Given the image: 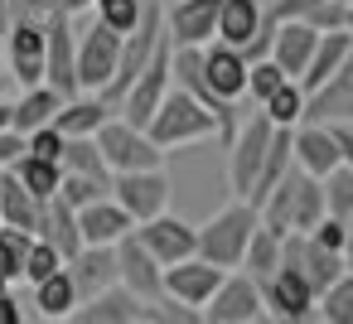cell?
Wrapping results in <instances>:
<instances>
[{
  "instance_id": "obj_1",
  "label": "cell",
  "mask_w": 353,
  "mask_h": 324,
  "mask_svg": "<svg viewBox=\"0 0 353 324\" xmlns=\"http://www.w3.org/2000/svg\"><path fill=\"white\" fill-rule=\"evenodd\" d=\"M319 218H324V184L300 165H290L276 179V189L261 199V223L281 237L285 232H310Z\"/></svg>"
},
{
  "instance_id": "obj_2",
  "label": "cell",
  "mask_w": 353,
  "mask_h": 324,
  "mask_svg": "<svg viewBox=\"0 0 353 324\" xmlns=\"http://www.w3.org/2000/svg\"><path fill=\"white\" fill-rule=\"evenodd\" d=\"M256 227H261V208H256L252 199L232 194V203L218 208V213L199 227V256H208V261L223 266V271H237Z\"/></svg>"
},
{
  "instance_id": "obj_3",
  "label": "cell",
  "mask_w": 353,
  "mask_h": 324,
  "mask_svg": "<svg viewBox=\"0 0 353 324\" xmlns=\"http://www.w3.org/2000/svg\"><path fill=\"white\" fill-rule=\"evenodd\" d=\"M145 136H150L160 150H179V145H194V141L218 136V117H213L203 102H194L184 88H170V92L160 97L155 117L145 121Z\"/></svg>"
},
{
  "instance_id": "obj_4",
  "label": "cell",
  "mask_w": 353,
  "mask_h": 324,
  "mask_svg": "<svg viewBox=\"0 0 353 324\" xmlns=\"http://www.w3.org/2000/svg\"><path fill=\"white\" fill-rule=\"evenodd\" d=\"M261 281V300H266V314L271 319H281V324H305V319H314L319 314V290H314V281L300 271V266H276V271H266V276H256Z\"/></svg>"
},
{
  "instance_id": "obj_5",
  "label": "cell",
  "mask_w": 353,
  "mask_h": 324,
  "mask_svg": "<svg viewBox=\"0 0 353 324\" xmlns=\"http://www.w3.org/2000/svg\"><path fill=\"white\" fill-rule=\"evenodd\" d=\"M271 136H276V121H271L266 112H252V117L232 131V141H228V184H232V194H242V199L252 194Z\"/></svg>"
},
{
  "instance_id": "obj_6",
  "label": "cell",
  "mask_w": 353,
  "mask_h": 324,
  "mask_svg": "<svg viewBox=\"0 0 353 324\" xmlns=\"http://www.w3.org/2000/svg\"><path fill=\"white\" fill-rule=\"evenodd\" d=\"M170 59H174V39L165 34L160 44H155V54H150V63L136 73V83L121 92V102H117V112L126 117V121H136V126H145L150 117H155V107H160V97L174 88V73H170Z\"/></svg>"
},
{
  "instance_id": "obj_7",
  "label": "cell",
  "mask_w": 353,
  "mask_h": 324,
  "mask_svg": "<svg viewBox=\"0 0 353 324\" xmlns=\"http://www.w3.org/2000/svg\"><path fill=\"white\" fill-rule=\"evenodd\" d=\"M203 319L208 324H261V319H271L266 314V300H261V281L252 271H242V266L228 271L218 281L213 300L203 305Z\"/></svg>"
},
{
  "instance_id": "obj_8",
  "label": "cell",
  "mask_w": 353,
  "mask_h": 324,
  "mask_svg": "<svg viewBox=\"0 0 353 324\" xmlns=\"http://www.w3.org/2000/svg\"><path fill=\"white\" fill-rule=\"evenodd\" d=\"M44 83H54L63 97L78 92V25L59 6L44 15Z\"/></svg>"
},
{
  "instance_id": "obj_9",
  "label": "cell",
  "mask_w": 353,
  "mask_h": 324,
  "mask_svg": "<svg viewBox=\"0 0 353 324\" xmlns=\"http://www.w3.org/2000/svg\"><path fill=\"white\" fill-rule=\"evenodd\" d=\"M170 73H174V88H184L194 102H203V107L218 117V136H223V145H228L232 131H237V107L223 102V97L208 88V78H203V44H174Z\"/></svg>"
},
{
  "instance_id": "obj_10",
  "label": "cell",
  "mask_w": 353,
  "mask_h": 324,
  "mask_svg": "<svg viewBox=\"0 0 353 324\" xmlns=\"http://www.w3.org/2000/svg\"><path fill=\"white\" fill-rule=\"evenodd\" d=\"M97 145H102V155H107L112 174H121V170H155V165H160V155H165V150L145 136V126L126 121L121 112H117V117H107V126L97 131Z\"/></svg>"
},
{
  "instance_id": "obj_11",
  "label": "cell",
  "mask_w": 353,
  "mask_h": 324,
  "mask_svg": "<svg viewBox=\"0 0 353 324\" xmlns=\"http://www.w3.org/2000/svg\"><path fill=\"white\" fill-rule=\"evenodd\" d=\"M117 59H121V34L102 20L83 25V34H78V92H102L117 73Z\"/></svg>"
},
{
  "instance_id": "obj_12",
  "label": "cell",
  "mask_w": 353,
  "mask_h": 324,
  "mask_svg": "<svg viewBox=\"0 0 353 324\" xmlns=\"http://www.w3.org/2000/svg\"><path fill=\"white\" fill-rule=\"evenodd\" d=\"M6 59H10V73L15 83H44V15H30V10H15L10 25H6Z\"/></svg>"
},
{
  "instance_id": "obj_13",
  "label": "cell",
  "mask_w": 353,
  "mask_h": 324,
  "mask_svg": "<svg viewBox=\"0 0 353 324\" xmlns=\"http://www.w3.org/2000/svg\"><path fill=\"white\" fill-rule=\"evenodd\" d=\"M112 199L136 218V223H145V218H155V213H165L170 208V174L155 165V170H121L117 179H112Z\"/></svg>"
},
{
  "instance_id": "obj_14",
  "label": "cell",
  "mask_w": 353,
  "mask_h": 324,
  "mask_svg": "<svg viewBox=\"0 0 353 324\" xmlns=\"http://www.w3.org/2000/svg\"><path fill=\"white\" fill-rule=\"evenodd\" d=\"M136 237L150 247V256L160 266H174V261H184V256L199 252V227L184 223V218H174L170 208L155 213V218H145V223H136Z\"/></svg>"
},
{
  "instance_id": "obj_15",
  "label": "cell",
  "mask_w": 353,
  "mask_h": 324,
  "mask_svg": "<svg viewBox=\"0 0 353 324\" xmlns=\"http://www.w3.org/2000/svg\"><path fill=\"white\" fill-rule=\"evenodd\" d=\"M117 281H121L131 295H141V300H155V295L165 290V266L150 256V247L136 237V227L117 242Z\"/></svg>"
},
{
  "instance_id": "obj_16",
  "label": "cell",
  "mask_w": 353,
  "mask_h": 324,
  "mask_svg": "<svg viewBox=\"0 0 353 324\" xmlns=\"http://www.w3.org/2000/svg\"><path fill=\"white\" fill-rule=\"evenodd\" d=\"M247 54L237 49V44H223V39H208L203 44V78H208V88L223 97V102H242L247 97Z\"/></svg>"
},
{
  "instance_id": "obj_17",
  "label": "cell",
  "mask_w": 353,
  "mask_h": 324,
  "mask_svg": "<svg viewBox=\"0 0 353 324\" xmlns=\"http://www.w3.org/2000/svg\"><path fill=\"white\" fill-rule=\"evenodd\" d=\"M228 271L223 266H213L208 256H184V261H174V266H165V295H174V300H184V305H194V310H203L208 300H213V290H218V281H223Z\"/></svg>"
},
{
  "instance_id": "obj_18",
  "label": "cell",
  "mask_w": 353,
  "mask_h": 324,
  "mask_svg": "<svg viewBox=\"0 0 353 324\" xmlns=\"http://www.w3.org/2000/svg\"><path fill=\"white\" fill-rule=\"evenodd\" d=\"M131 227H136V218H131L112 194L78 208V232H83V242H92V247H117Z\"/></svg>"
},
{
  "instance_id": "obj_19",
  "label": "cell",
  "mask_w": 353,
  "mask_h": 324,
  "mask_svg": "<svg viewBox=\"0 0 353 324\" xmlns=\"http://www.w3.org/2000/svg\"><path fill=\"white\" fill-rule=\"evenodd\" d=\"M141 305H145V300L131 295V290L117 281V285H107V290L78 300L73 319H78V324H141Z\"/></svg>"
},
{
  "instance_id": "obj_20",
  "label": "cell",
  "mask_w": 353,
  "mask_h": 324,
  "mask_svg": "<svg viewBox=\"0 0 353 324\" xmlns=\"http://www.w3.org/2000/svg\"><path fill=\"white\" fill-rule=\"evenodd\" d=\"M218 10H223V0H179L165 15V30L174 44H208V39H218Z\"/></svg>"
},
{
  "instance_id": "obj_21",
  "label": "cell",
  "mask_w": 353,
  "mask_h": 324,
  "mask_svg": "<svg viewBox=\"0 0 353 324\" xmlns=\"http://www.w3.org/2000/svg\"><path fill=\"white\" fill-rule=\"evenodd\" d=\"M295 165L310 170L314 179H324L329 170H339V141H334V126L329 121H300L295 126Z\"/></svg>"
},
{
  "instance_id": "obj_22",
  "label": "cell",
  "mask_w": 353,
  "mask_h": 324,
  "mask_svg": "<svg viewBox=\"0 0 353 324\" xmlns=\"http://www.w3.org/2000/svg\"><path fill=\"white\" fill-rule=\"evenodd\" d=\"M319 44V30L305 20H276V39H271V59L281 63L285 78H300L310 68V54Z\"/></svg>"
},
{
  "instance_id": "obj_23",
  "label": "cell",
  "mask_w": 353,
  "mask_h": 324,
  "mask_svg": "<svg viewBox=\"0 0 353 324\" xmlns=\"http://www.w3.org/2000/svg\"><path fill=\"white\" fill-rule=\"evenodd\" d=\"M305 121H353V54L343 59V68L310 92L305 102Z\"/></svg>"
},
{
  "instance_id": "obj_24",
  "label": "cell",
  "mask_w": 353,
  "mask_h": 324,
  "mask_svg": "<svg viewBox=\"0 0 353 324\" xmlns=\"http://www.w3.org/2000/svg\"><path fill=\"white\" fill-rule=\"evenodd\" d=\"M68 276H73V285H78L83 300L97 295V290H107V285H117V247H92V242H83V247L68 256Z\"/></svg>"
},
{
  "instance_id": "obj_25",
  "label": "cell",
  "mask_w": 353,
  "mask_h": 324,
  "mask_svg": "<svg viewBox=\"0 0 353 324\" xmlns=\"http://www.w3.org/2000/svg\"><path fill=\"white\" fill-rule=\"evenodd\" d=\"M63 102H68V97H63L54 83H30V88L10 102V126L30 136V131L49 126V121L59 117V107H63Z\"/></svg>"
},
{
  "instance_id": "obj_26",
  "label": "cell",
  "mask_w": 353,
  "mask_h": 324,
  "mask_svg": "<svg viewBox=\"0 0 353 324\" xmlns=\"http://www.w3.org/2000/svg\"><path fill=\"white\" fill-rule=\"evenodd\" d=\"M107 117H117V107H112L102 92H73V97L59 107L54 126H59L63 136H97V131L107 126Z\"/></svg>"
},
{
  "instance_id": "obj_27",
  "label": "cell",
  "mask_w": 353,
  "mask_h": 324,
  "mask_svg": "<svg viewBox=\"0 0 353 324\" xmlns=\"http://www.w3.org/2000/svg\"><path fill=\"white\" fill-rule=\"evenodd\" d=\"M34 237H44L49 247H59V252H63V261H68V256L83 247V232H78V208H73V203H63L59 194H54V199H44V203H39Z\"/></svg>"
},
{
  "instance_id": "obj_28",
  "label": "cell",
  "mask_w": 353,
  "mask_h": 324,
  "mask_svg": "<svg viewBox=\"0 0 353 324\" xmlns=\"http://www.w3.org/2000/svg\"><path fill=\"white\" fill-rule=\"evenodd\" d=\"M353 54V34L348 30H324L319 34V44H314V54H310V68L295 78L305 92H314V88H324L339 68H343V59Z\"/></svg>"
},
{
  "instance_id": "obj_29",
  "label": "cell",
  "mask_w": 353,
  "mask_h": 324,
  "mask_svg": "<svg viewBox=\"0 0 353 324\" xmlns=\"http://www.w3.org/2000/svg\"><path fill=\"white\" fill-rule=\"evenodd\" d=\"M78 285H73V276H68V261L59 266V271H49L44 281H34V314L39 319H73V310H78Z\"/></svg>"
},
{
  "instance_id": "obj_30",
  "label": "cell",
  "mask_w": 353,
  "mask_h": 324,
  "mask_svg": "<svg viewBox=\"0 0 353 324\" xmlns=\"http://www.w3.org/2000/svg\"><path fill=\"white\" fill-rule=\"evenodd\" d=\"M266 25V6L261 0H223V10H218V39L223 44H252L256 30Z\"/></svg>"
},
{
  "instance_id": "obj_31",
  "label": "cell",
  "mask_w": 353,
  "mask_h": 324,
  "mask_svg": "<svg viewBox=\"0 0 353 324\" xmlns=\"http://www.w3.org/2000/svg\"><path fill=\"white\" fill-rule=\"evenodd\" d=\"M0 223H10V227H30L39 223V199L20 184L15 170H0Z\"/></svg>"
},
{
  "instance_id": "obj_32",
  "label": "cell",
  "mask_w": 353,
  "mask_h": 324,
  "mask_svg": "<svg viewBox=\"0 0 353 324\" xmlns=\"http://www.w3.org/2000/svg\"><path fill=\"white\" fill-rule=\"evenodd\" d=\"M15 174H20V184L44 203V199H54V194H59V184H63V160H49V155L25 150V155H20V165H15Z\"/></svg>"
},
{
  "instance_id": "obj_33",
  "label": "cell",
  "mask_w": 353,
  "mask_h": 324,
  "mask_svg": "<svg viewBox=\"0 0 353 324\" xmlns=\"http://www.w3.org/2000/svg\"><path fill=\"white\" fill-rule=\"evenodd\" d=\"M63 170L92 174V179H117L112 165H107V155H102V145H97V136H68V145H63Z\"/></svg>"
},
{
  "instance_id": "obj_34",
  "label": "cell",
  "mask_w": 353,
  "mask_h": 324,
  "mask_svg": "<svg viewBox=\"0 0 353 324\" xmlns=\"http://www.w3.org/2000/svg\"><path fill=\"white\" fill-rule=\"evenodd\" d=\"M30 247H34V232L30 227H10L0 223V271H6V281H25V261H30Z\"/></svg>"
},
{
  "instance_id": "obj_35",
  "label": "cell",
  "mask_w": 353,
  "mask_h": 324,
  "mask_svg": "<svg viewBox=\"0 0 353 324\" xmlns=\"http://www.w3.org/2000/svg\"><path fill=\"white\" fill-rule=\"evenodd\" d=\"M305 102H310V92H305L295 78H285V83L261 102V112H266L276 126H300V121H305Z\"/></svg>"
},
{
  "instance_id": "obj_36",
  "label": "cell",
  "mask_w": 353,
  "mask_h": 324,
  "mask_svg": "<svg viewBox=\"0 0 353 324\" xmlns=\"http://www.w3.org/2000/svg\"><path fill=\"white\" fill-rule=\"evenodd\" d=\"M281 266V232H271L266 223L252 232V242H247V256H242V271H252V276H266V271H276Z\"/></svg>"
},
{
  "instance_id": "obj_37",
  "label": "cell",
  "mask_w": 353,
  "mask_h": 324,
  "mask_svg": "<svg viewBox=\"0 0 353 324\" xmlns=\"http://www.w3.org/2000/svg\"><path fill=\"white\" fill-rule=\"evenodd\" d=\"M319 319H329V324H353V266H348L334 285L319 290Z\"/></svg>"
},
{
  "instance_id": "obj_38",
  "label": "cell",
  "mask_w": 353,
  "mask_h": 324,
  "mask_svg": "<svg viewBox=\"0 0 353 324\" xmlns=\"http://www.w3.org/2000/svg\"><path fill=\"white\" fill-rule=\"evenodd\" d=\"M199 319H203V310H194V305H184L165 290L141 305V324H199Z\"/></svg>"
},
{
  "instance_id": "obj_39",
  "label": "cell",
  "mask_w": 353,
  "mask_h": 324,
  "mask_svg": "<svg viewBox=\"0 0 353 324\" xmlns=\"http://www.w3.org/2000/svg\"><path fill=\"white\" fill-rule=\"evenodd\" d=\"M319 184H324V213H334V218L348 223V213H353V170L339 165V170H329Z\"/></svg>"
},
{
  "instance_id": "obj_40",
  "label": "cell",
  "mask_w": 353,
  "mask_h": 324,
  "mask_svg": "<svg viewBox=\"0 0 353 324\" xmlns=\"http://www.w3.org/2000/svg\"><path fill=\"white\" fill-rule=\"evenodd\" d=\"M107 194H112V179H92V174H73V170H63V184H59V199H63V203L83 208V203L107 199Z\"/></svg>"
},
{
  "instance_id": "obj_41",
  "label": "cell",
  "mask_w": 353,
  "mask_h": 324,
  "mask_svg": "<svg viewBox=\"0 0 353 324\" xmlns=\"http://www.w3.org/2000/svg\"><path fill=\"white\" fill-rule=\"evenodd\" d=\"M285 83V73H281V63L266 54V59H252V68H247V97H256V107L276 92Z\"/></svg>"
},
{
  "instance_id": "obj_42",
  "label": "cell",
  "mask_w": 353,
  "mask_h": 324,
  "mask_svg": "<svg viewBox=\"0 0 353 324\" xmlns=\"http://www.w3.org/2000/svg\"><path fill=\"white\" fill-rule=\"evenodd\" d=\"M92 10H97L102 25H112L117 34H126V30H136L141 10H145V0H92Z\"/></svg>"
},
{
  "instance_id": "obj_43",
  "label": "cell",
  "mask_w": 353,
  "mask_h": 324,
  "mask_svg": "<svg viewBox=\"0 0 353 324\" xmlns=\"http://www.w3.org/2000/svg\"><path fill=\"white\" fill-rule=\"evenodd\" d=\"M63 266V252L59 247H49L44 237H34V247H30V261H25V281L34 285V281H44L49 271H59Z\"/></svg>"
},
{
  "instance_id": "obj_44",
  "label": "cell",
  "mask_w": 353,
  "mask_h": 324,
  "mask_svg": "<svg viewBox=\"0 0 353 324\" xmlns=\"http://www.w3.org/2000/svg\"><path fill=\"white\" fill-rule=\"evenodd\" d=\"M310 237L319 242V247H334V252H348V223L343 218H334V213H324L314 227H310Z\"/></svg>"
},
{
  "instance_id": "obj_45",
  "label": "cell",
  "mask_w": 353,
  "mask_h": 324,
  "mask_svg": "<svg viewBox=\"0 0 353 324\" xmlns=\"http://www.w3.org/2000/svg\"><path fill=\"white\" fill-rule=\"evenodd\" d=\"M63 145H68V136L49 121V126H39V131H30V150L34 155H49V160H63Z\"/></svg>"
},
{
  "instance_id": "obj_46",
  "label": "cell",
  "mask_w": 353,
  "mask_h": 324,
  "mask_svg": "<svg viewBox=\"0 0 353 324\" xmlns=\"http://www.w3.org/2000/svg\"><path fill=\"white\" fill-rule=\"evenodd\" d=\"M25 150H30V136H25V131H15V126L0 131V170H15Z\"/></svg>"
},
{
  "instance_id": "obj_47",
  "label": "cell",
  "mask_w": 353,
  "mask_h": 324,
  "mask_svg": "<svg viewBox=\"0 0 353 324\" xmlns=\"http://www.w3.org/2000/svg\"><path fill=\"white\" fill-rule=\"evenodd\" d=\"M314 6H324V0H276L266 15H271V20H305Z\"/></svg>"
},
{
  "instance_id": "obj_48",
  "label": "cell",
  "mask_w": 353,
  "mask_h": 324,
  "mask_svg": "<svg viewBox=\"0 0 353 324\" xmlns=\"http://www.w3.org/2000/svg\"><path fill=\"white\" fill-rule=\"evenodd\" d=\"M334 126V141H339V160L353 170V121H329Z\"/></svg>"
},
{
  "instance_id": "obj_49",
  "label": "cell",
  "mask_w": 353,
  "mask_h": 324,
  "mask_svg": "<svg viewBox=\"0 0 353 324\" xmlns=\"http://www.w3.org/2000/svg\"><path fill=\"white\" fill-rule=\"evenodd\" d=\"M25 319V310H20V300L10 295V290H0V324H20Z\"/></svg>"
},
{
  "instance_id": "obj_50",
  "label": "cell",
  "mask_w": 353,
  "mask_h": 324,
  "mask_svg": "<svg viewBox=\"0 0 353 324\" xmlns=\"http://www.w3.org/2000/svg\"><path fill=\"white\" fill-rule=\"evenodd\" d=\"M10 83H15V73H10V59H6V34H0V97L10 92Z\"/></svg>"
},
{
  "instance_id": "obj_51",
  "label": "cell",
  "mask_w": 353,
  "mask_h": 324,
  "mask_svg": "<svg viewBox=\"0 0 353 324\" xmlns=\"http://www.w3.org/2000/svg\"><path fill=\"white\" fill-rule=\"evenodd\" d=\"M59 10H68V15H73V20H78V15H83V10H92V0H59Z\"/></svg>"
},
{
  "instance_id": "obj_52",
  "label": "cell",
  "mask_w": 353,
  "mask_h": 324,
  "mask_svg": "<svg viewBox=\"0 0 353 324\" xmlns=\"http://www.w3.org/2000/svg\"><path fill=\"white\" fill-rule=\"evenodd\" d=\"M10 15H15V0H0V34H6V25H10Z\"/></svg>"
},
{
  "instance_id": "obj_53",
  "label": "cell",
  "mask_w": 353,
  "mask_h": 324,
  "mask_svg": "<svg viewBox=\"0 0 353 324\" xmlns=\"http://www.w3.org/2000/svg\"><path fill=\"white\" fill-rule=\"evenodd\" d=\"M6 126H10V102L0 97V131H6Z\"/></svg>"
},
{
  "instance_id": "obj_54",
  "label": "cell",
  "mask_w": 353,
  "mask_h": 324,
  "mask_svg": "<svg viewBox=\"0 0 353 324\" xmlns=\"http://www.w3.org/2000/svg\"><path fill=\"white\" fill-rule=\"evenodd\" d=\"M343 30L353 34V6H343Z\"/></svg>"
},
{
  "instance_id": "obj_55",
  "label": "cell",
  "mask_w": 353,
  "mask_h": 324,
  "mask_svg": "<svg viewBox=\"0 0 353 324\" xmlns=\"http://www.w3.org/2000/svg\"><path fill=\"white\" fill-rule=\"evenodd\" d=\"M0 290H10V281H6V271H0Z\"/></svg>"
},
{
  "instance_id": "obj_56",
  "label": "cell",
  "mask_w": 353,
  "mask_h": 324,
  "mask_svg": "<svg viewBox=\"0 0 353 324\" xmlns=\"http://www.w3.org/2000/svg\"><path fill=\"white\" fill-rule=\"evenodd\" d=\"M348 266H353V247H348Z\"/></svg>"
},
{
  "instance_id": "obj_57",
  "label": "cell",
  "mask_w": 353,
  "mask_h": 324,
  "mask_svg": "<svg viewBox=\"0 0 353 324\" xmlns=\"http://www.w3.org/2000/svg\"><path fill=\"white\" fill-rule=\"evenodd\" d=\"M343 6H353V0H343Z\"/></svg>"
}]
</instances>
